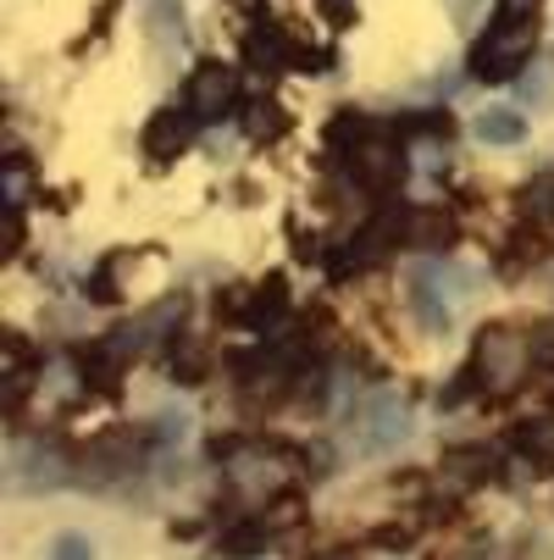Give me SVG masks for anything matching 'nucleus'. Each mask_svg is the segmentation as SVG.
Instances as JSON below:
<instances>
[{"label":"nucleus","instance_id":"obj_1","mask_svg":"<svg viewBox=\"0 0 554 560\" xmlns=\"http://www.w3.org/2000/svg\"><path fill=\"white\" fill-rule=\"evenodd\" d=\"M532 45H538L532 18H499V28H488V39L471 56V72L488 78V84H505V78H516V67L532 56Z\"/></svg>","mask_w":554,"mask_h":560},{"label":"nucleus","instance_id":"obj_2","mask_svg":"<svg viewBox=\"0 0 554 560\" xmlns=\"http://www.w3.org/2000/svg\"><path fill=\"white\" fill-rule=\"evenodd\" d=\"M411 439V406L400 394H377L366 399V406L355 411V444L366 455H388V450H400Z\"/></svg>","mask_w":554,"mask_h":560},{"label":"nucleus","instance_id":"obj_3","mask_svg":"<svg viewBox=\"0 0 554 560\" xmlns=\"http://www.w3.org/2000/svg\"><path fill=\"white\" fill-rule=\"evenodd\" d=\"M465 278L460 272H449V267H416L411 272V305H416V316H422V328H433V334H444L449 323H455V305H460V289Z\"/></svg>","mask_w":554,"mask_h":560},{"label":"nucleus","instance_id":"obj_4","mask_svg":"<svg viewBox=\"0 0 554 560\" xmlns=\"http://www.w3.org/2000/svg\"><path fill=\"white\" fill-rule=\"evenodd\" d=\"M233 95H239V72H233L227 61H200L195 78H189V90H184V106H189V117L216 122L233 106Z\"/></svg>","mask_w":554,"mask_h":560},{"label":"nucleus","instance_id":"obj_5","mask_svg":"<svg viewBox=\"0 0 554 560\" xmlns=\"http://www.w3.org/2000/svg\"><path fill=\"white\" fill-rule=\"evenodd\" d=\"M405 245L411 250H449L455 245V217L438 206H411L405 211Z\"/></svg>","mask_w":554,"mask_h":560},{"label":"nucleus","instance_id":"obj_6","mask_svg":"<svg viewBox=\"0 0 554 560\" xmlns=\"http://www.w3.org/2000/svg\"><path fill=\"white\" fill-rule=\"evenodd\" d=\"M355 178L366 189H393L405 178V155L393 144H366V150H355Z\"/></svg>","mask_w":554,"mask_h":560},{"label":"nucleus","instance_id":"obj_7","mask_svg":"<svg viewBox=\"0 0 554 560\" xmlns=\"http://www.w3.org/2000/svg\"><path fill=\"white\" fill-rule=\"evenodd\" d=\"M189 112V106H184ZM184 112H155L150 128H144V155H155V162H173V155L189 144V117Z\"/></svg>","mask_w":554,"mask_h":560},{"label":"nucleus","instance_id":"obj_8","mask_svg":"<svg viewBox=\"0 0 554 560\" xmlns=\"http://www.w3.org/2000/svg\"><path fill=\"white\" fill-rule=\"evenodd\" d=\"M444 471L455 477V483H488V477L499 471V460H494L488 444H465V450H449L444 455Z\"/></svg>","mask_w":554,"mask_h":560},{"label":"nucleus","instance_id":"obj_9","mask_svg":"<svg viewBox=\"0 0 554 560\" xmlns=\"http://www.w3.org/2000/svg\"><path fill=\"white\" fill-rule=\"evenodd\" d=\"M516 450L532 460V471H554V417H532L516 428Z\"/></svg>","mask_w":554,"mask_h":560},{"label":"nucleus","instance_id":"obj_10","mask_svg":"<svg viewBox=\"0 0 554 560\" xmlns=\"http://www.w3.org/2000/svg\"><path fill=\"white\" fill-rule=\"evenodd\" d=\"M283 305H288V283L272 272L267 283L250 289V300H245V323H250V328H267V323H278V316H283Z\"/></svg>","mask_w":554,"mask_h":560},{"label":"nucleus","instance_id":"obj_11","mask_svg":"<svg viewBox=\"0 0 554 560\" xmlns=\"http://www.w3.org/2000/svg\"><path fill=\"white\" fill-rule=\"evenodd\" d=\"M521 133H527V117L510 112V106H494V112L478 117V139H483V144H516Z\"/></svg>","mask_w":554,"mask_h":560},{"label":"nucleus","instance_id":"obj_12","mask_svg":"<svg viewBox=\"0 0 554 560\" xmlns=\"http://www.w3.org/2000/svg\"><path fill=\"white\" fill-rule=\"evenodd\" d=\"M478 355H483L488 377H499V383H510V377H516V361H521V355H516V345H510V334H505V328H494V334L478 345Z\"/></svg>","mask_w":554,"mask_h":560},{"label":"nucleus","instance_id":"obj_13","mask_svg":"<svg viewBox=\"0 0 554 560\" xmlns=\"http://www.w3.org/2000/svg\"><path fill=\"white\" fill-rule=\"evenodd\" d=\"M261 544H267V522H245V527L222 533V549H227V555H256Z\"/></svg>","mask_w":554,"mask_h":560},{"label":"nucleus","instance_id":"obj_14","mask_svg":"<svg viewBox=\"0 0 554 560\" xmlns=\"http://www.w3.org/2000/svg\"><path fill=\"white\" fill-rule=\"evenodd\" d=\"M23 206H28V162L12 155V167H7V211H23Z\"/></svg>","mask_w":554,"mask_h":560},{"label":"nucleus","instance_id":"obj_15","mask_svg":"<svg viewBox=\"0 0 554 560\" xmlns=\"http://www.w3.org/2000/svg\"><path fill=\"white\" fill-rule=\"evenodd\" d=\"M173 372L178 383H205V350L200 345H184V355L173 350Z\"/></svg>","mask_w":554,"mask_h":560},{"label":"nucleus","instance_id":"obj_16","mask_svg":"<svg viewBox=\"0 0 554 560\" xmlns=\"http://www.w3.org/2000/svg\"><path fill=\"white\" fill-rule=\"evenodd\" d=\"M50 560H95V544H90L84 533H61V538L50 544Z\"/></svg>","mask_w":554,"mask_h":560},{"label":"nucleus","instance_id":"obj_17","mask_svg":"<svg viewBox=\"0 0 554 560\" xmlns=\"http://www.w3.org/2000/svg\"><path fill=\"white\" fill-rule=\"evenodd\" d=\"M250 133H256V139H272V133H283V117H278V106H256V117H250Z\"/></svg>","mask_w":554,"mask_h":560},{"label":"nucleus","instance_id":"obj_18","mask_svg":"<svg viewBox=\"0 0 554 560\" xmlns=\"http://www.w3.org/2000/svg\"><path fill=\"white\" fill-rule=\"evenodd\" d=\"M527 361H532V366H554V323H549V328H543V334L532 339V350H527Z\"/></svg>","mask_w":554,"mask_h":560},{"label":"nucleus","instance_id":"obj_19","mask_svg":"<svg viewBox=\"0 0 554 560\" xmlns=\"http://www.w3.org/2000/svg\"><path fill=\"white\" fill-rule=\"evenodd\" d=\"M316 560H355V555H344V549H328V555H316Z\"/></svg>","mask_w":554,"mask_h":560}]
</instances>
